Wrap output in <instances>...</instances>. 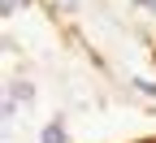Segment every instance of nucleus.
Instances as JSON below:
<instances>
[{"label":"nucleus","instance_id":"5","mask_svg":"<svg viewBox=\"0 0 156 143\" xmlns=\"http://www.w3.org/2000/svg\"><path fill=\"white\" fill-rule=\"evenodd\" d=\"M147 143H156V139H147Z\"/></svg>","mask_w":156,"mask_h":143},{"label":"nucleus","instance_id":"3","mask_svg":"<svg viewBox=\"0 0 156 143\" xmlns=\"http://www.w3.org/2000/svg\"><path fill=\"white\" fill-rule=\"evenodd\" d=\"M134 5H139V9H152V13H156V0H134Z\"/></svg>","mask_w":156,"mask_h":143},{"label":"nucleus","instance_id":"4","mask_svg":"<svg viewBox=\"0 0 156 143\" xmlns=\"http://www.w3.org/2000/svg\"><path fill=\"white\" fill-rule=\"evenodd\" d=\"M17 5H22V0H5V9H17Z\"/></svg>","mask_w":156,"mask_h":143},{"label":"nucleus","instance_id":"2","mask_svg":"<svg viewBox=\"0 0 156 143\" xmlns=\"http://www.w3.org/2000/svg\"><path fill=\"white\" fill-rule=\"evenodd\" d=\"M39 143H65V126H61V121H48V126H44V139H39Z\"/></svg>","mask_w":156,"mask_h":143},{"label":"nucleus","instance_id":"1","mask_svg":"<svg viewBox=\"0 0 156 143\" xmlns=\"http://www.w3.org/2000/svg\"><path fill=\"white\" fill-rule=\"evenodd\" d=\"M17 100H22V104H26V100H30V83H13V87H9V104H5L9 113L17 109Z\"/></svg>","mask_w":156,"mask_h":143}]
</instances>
